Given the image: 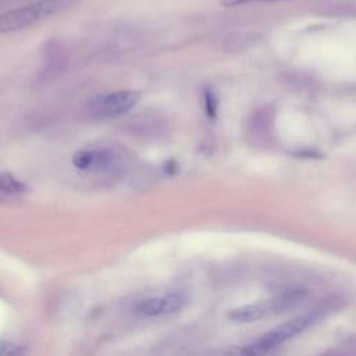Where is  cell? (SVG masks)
<instances>
[{
    "label": "cell",
    "instance_id": "cell-1",
    "mask_svg": "<svg viewBox=\"0 0 356 356\" xmlns=\"http://www.w3.org/2000/svg\"><path fill=\"white\" fill-rule=\"evenodd\" d=\"M140 99V95L134 90H120L107 95H99L90 99L86 104L89 114L96 118H113L129 111Z\"/></svg>",
    "mask_w": 356,
    "mask_h": 356
},
{
    "label": "cell",
    "instance_id": "cell-2",
    "mask_svg": "<svg viewBox=\"0 0 356 356\" xmlns=\"http://www.w3.org/2000/svg\"><path fill=\"white\" fill-rule=\"evenodd\" d=\"M310 323H312L310 317H299V318L291 320V321L274 328L273 331L267 332L266 335H263L259 341H256L250 346L249 352L250 353H261V352L271 350L275 346H278L280 343L300 334L303 330H306L310 325Z\"/></svg>",
    "mask_w": 356,
    "mask_h": 356
},
{
    "label": "cell",
    "instance_id": "cell-3",
    "mask_svg": "<svg viewBox=\"0 0 356 356\" xmlns=\"http://www.w3.org/2000/svg\"><path fill=\"white\" fill-rule=\"evenodd\" d=\"M42 18L43 15L40 13L38 3L21 8L8 10L0 14V33L21 31Z\"/></svg>",
    "mask_w": 356,
    "mask_h": 356
},
{
    "label": "cell",
    "instance_id": "cell-4",
    "mask_svg": "<svg viewBox=\"0 0 356 356\" xmlns=\"http://www.w3.org/2000/svg\"><path fill=\"white\" fill-rule=\"evenodd\" d=\"M185 300L181 295L172 293L167 296H159V298H149L139 300L134 310L139 316L145 317H156L161 314H170L178 312L184 306Z\"/></svg>",
    "mask_w": 356,
    "mask_h": 356
},
{
    "label": "cell",
    "instance_id": "cell-5",
    "mask_svg": "<svg viewBox=\"0 0 356 356\" xmlns=\"http://www.w3.org/2000/svg\"><path fill=\"white\" fill-rule=\"evenodd\" d=\"M273 312L271 310V303H253V305H245L241 307H236L234 310H231L228 313V317L234 321H239V323H250V321H256L260 320L261 317H264L267 313Z\"/></svg>",
    "mask_w": 356,
    "mask_h": 356
},
{
    "label": "cell",
    "instance_id": "cell-6",
    "mask_svg": "<svg viewBox=\"0 0 356 356\" xmlns=\"http://www.w3.org/2000/svg\"><path fill=\"white\" fill-rule=\"evenodd\" d=\"M28 186L10 172H0V202L28 192Z\"/></svg>",
    "mask_w": 356,
    "mask_h": 356
},
{
    "label": "cell",
    "instance_id": "cell-7",
    "mask_svg": "<svg viewBox=\"0 0 356 356\" xmlns=\"http://www.w3.org/2000/svg\"><path fill=\"white\" fill-rule=\"evenodd\" d=\"M217 106H218V102H217V97L216 95L207 89L204 92V108H206V113L210 115V117H216L217 114Z\"/></svg>",
    "mask_w": 356,
    "mask_h": 356
},
{
    "label": "cell",
    "instance_id": "cell-8",
    "mask_svg": "<svg viewBox=\"0 0 356 356\" xmlns=\"http://www.w3.org/2000/svg\"><path fill=\"white\" fill-rule=\"evenodd\" d=\"M24 353L22 349H19V346L10 343V342H3L0 343V356H8V355H19Z\"/></svg>",
    "mask_w": 356,
    "mask_h": 356
},
{
    "label": "cell",
    "instance_id": "cell-9",
    "mask_svg": "<svg viewBox=\"0 0 356 356\" xmlns=\"http://www.w3.org/2000/svg\"><path fill=\"white\" fill-rule=\"evenodd\" d=\"M163 170H164V172H165L167 175H175V174L178 172V170H179V165H178V163H177L175 160L170 159V160H167V161L164 163Z\"/></svg>",
    "mask_w": 356,
    "mask_h": 356
},
{
    "label": "cell",
    "instance_id": "cell-10",
    "mask_svg": "<svg viewBox=\"0 0 356 356\" xmlns=\"http://www.w3.org/2000/svg\"><path fill=\"white\" fill-rule=\"evenodd\" d=\"M248 1H253V0H221V3L224 6H238V4H243ZM267 1H277V0H267Z\"/></svg>",
    "mask_w": 356,
    "mask_h": 356
}]
</instances>
